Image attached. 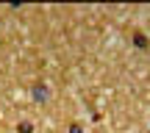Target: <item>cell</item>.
<instances>
[{"instance_id": "6da1fadb", "label": "cell", "mask_w": 150, "mask_h": 133, "mask_svg": "<svg viewBox=\"0 0 150 133\" xmlns=\"http://www.w3.org/2000/svg\"><path fill=\"white\" fill-rule=\"evenodd\" d=\"M31 97L36 103H45V100H47V86H45V83H33L31 86Z\"/></svg>"}, {"instance_id": "7a4b0ae2", "label": "cell", "mask_w": 150, "mask_h": 133, "mask_svg": "<svg viewBox=\"0 0 150 133\" xmlns=\"http://www.w3.org/2000/svg\"><path fill=\"white\" fill-rule=\"evenodd\" d=\"M17 133H33V125L31 122H20L17 125Z\"/></svg>"}, {"instance_id": "3957f363", "label": "cell", "mask_w": 150, "mask_h": 133, "mask_svg": "<svg viewBox=\"0 0 150 133\" xmlns=\"http://www.w3.org/2000/svg\"><path fill=\"white\" fill-rule=\"evenodd\" d=\"M134 44H136V47H142V50H145V47H147V39L142 36V33H136V36H134Z\"/></svg>"}, {"instance_id": "277c9868", "label": "cell", "mask_w": 150, "mask_h": 133, "mask_svg": "<svg viewBox=\"0 0 150 133\" xmlns=\"http://www.w3.org/2000/svg\"><path fill=\"white\" fill-rule=\"evenodd\" d=\"M70 133H81V125H70Z\"/></svg>"}]
</instances>
